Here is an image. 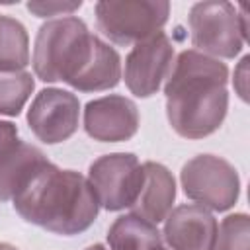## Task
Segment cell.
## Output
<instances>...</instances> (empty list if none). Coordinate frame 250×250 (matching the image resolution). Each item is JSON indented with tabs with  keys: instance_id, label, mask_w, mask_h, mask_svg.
<instances>
[{
	"instance_id": "cell-21",
	"label": "cell",
	"mask_w": 250,
	"mask_h": 250,
	"mask_svg": "<svg viewBox=\"0 0 250 250\" xmlns=\"http://www.w3.org/2000/svg\"><path fill=\"white\" fill-rule=\"evenodd\" d=\"M248 61L250 57H244L234 70V88L242 100H248Z\"/></svg>"
},
{
	"instance_id": "cell-5",
	"label": "cell",
	"mask_w": 250,
	"mask_h": 250,
	"mask_svg": "<svg viewBox=\"0 0 250 250\" xmlns=\"http://www.w3.org/2000/svg\"><path fill=\"white\" fill-rule=\"evenodd\" d=\"M191 43L197 53L207 57L232 59L242 49L246 35L242 33L236 8L225 0L197 2L189 10Z\"/></svg>"
},
{
	"instance_id": "cell-4",
	"label": "cell",
	"mask_w": 250,
	"mask_h": 250,
	"mask_svg": "<svg viewBox=\"0 0 250 250\" xmlns=\"http://www.w3.org/2000/svg\"><path fill=\"white\" fill-rule=\"evenodd\" d=\"M168 12L164 0H104L96 4V21L109 41L127 47L158 33Z\"/></svg>"
},
{
	"instance_id": "cell-2",
	"label": "cell",
	"mask_w": 250,
	"mask_h": 250,
	"mask_svg": "<svg viewBox=\"0 0 250 250\" xmlns=\"http://www.w3.org/2000/svg\"><path fill=\"white\" fill-rule=\"evenodd\" d=\"M14 209L31 225L72 236L86 230L98 217L100 203L92 186L74 170L47 162L12 199Z\"/></svg>"
},
{
	"instance_id": "cell-13",
	"label": "cell",
	"mask_w": 250,
	"mask_h": 250,
	"mask_svg": "<svg viewBox=\"0 0 250 250\" xmlns=\"http://www.w3.org/2000/svg\"><path fill=\"white\" fill-rule=\"evenodd\" d=\"M121 78V59L113 47L94 35L92 53L84 68L70 82L80 92H102L117 86Z\"/></svg>"
},
{
	"instance_id": "cell-15",
	"label": "cell",
	"mask_w": 250,
	"mask_h": 250,
	"mask_svg": "<svg viewBox=\"0 0 250 250\" xmlns=\"http://www.w3.org/2000/svg\"><path fill=\"white\" fill-rule=\"evenodd\" d=\"M107 242L111 250H164L156 225L133 213L119 217L109 227Z\"/></svg>"
},
{
	"instance_id": "cell-14",
	"label": "cell",
	"mask_w": 250,
	"mask_h": 250,
	"mask_svg": "<svg viewBox=\"0 0 250 250\" xmlns=\"http://www.w3.org/2000/svg\"><path fill=\"white\" fill-rule=\"evenodd\" d=\"M47 162L39 148L21 141L20 146L0 162V201L14 199Z\"/></svg>"
},
{
	"instance_id": "cell-19",
	"label": "cell",
	"mask_w": 250,
	"mask_h": 250,
	"mask_svg": "<svg viewBox=\"0 0 250 250\" xmlns=\"http://www.w3.org/2000/svg\"><path fill=\"white\" fill-rule=\"evenodd\" d=\"M80 8V2H29L27 10L39 18L47 16H70Z\"/></svg>"
},
{
	"instance_id": "cell-22",
	"label": "cell",
	"mask_w": 250,
	"mask_h": 250,
	"mask_svg": "<svg viewBox=\"0 0 250 250\" xmlns=\"http://www.w3.org/2000/svg\"><path fill=\"white\" fill-rule=\"evenodd\" d=\"M0 250H18V248L12 246V244H8V242H0Z\"/></svg>"
},
{
	"instance_id": "cell-3",
	"label": "cell",
	"mask_w": 250,
	"mask_h": 250,
	"mask_svg": "<svg viewBox=\"0 0 250 250\" xmlns=\"http://www.w3.org/2000/svg\"><path fill=\"white\" fill-rule=\"evenodd\" d=\"M92 43L94 35L74 16L43 23L33 45V70L37 78L70 84L88 62Z\"/></svg>"
},
{
	"instance_id": "cell-1",
	"label": "cell",
	"mask_w": 250,
	"mask_h": 250,
	"mask_svg": "<svg viewBox=\"0 0 250 250\" xmlns=\"http://www.w3.org/2000/svg\"><path fill=\"white\" fill-rule=\"evenodd\" d=\"M229 70L219 59L195 49L178 55L166 86V115L184 139H203L215 133L229 107Z\"/></svg>"
},
{
	"instance_id": "cell-11",
	"label": "cell",
	"mask_w": 250,
	"mask_h": 250,
	"mask_svg": "<svg viewBox=\"0 0 250 250\" xmlns=\"http://www.w3.org/2000/svg\"><path fill=\"white\" fill-rule=\"evenodd\" d=\"M164 221V238L172 250H213L219 225L205 207L180 205Z\"/></svg>"
},
{
	"instance_id": "cell-10",
	"label": "cell",
	"mask_w": 250,
	"mask_h": 250,
	"mask_svg": "<svg viewBox=\"0 0 250 250\" xmlns=\"http://www.w3.org/2000/svg\"><path fill=\"white\" fill-rule=\"evenodd\" d=\"M86 133L102 143H119L131 139L139 129V109L125 96H104L86 104Z\"/></svg>"
},
{
	"instance_id": "cell-18",
	"label": "cell",
	"mask_w": 250,
	"mask_h": 250,
	"mask_svg": "<svg viewBox=\"0 0 250 250\" xmlns=\"http://www.w3.org/2000/svg\"><path fill=\"white\" fill-rule=\"evenodd\" d=\"M213 250H250V221L244 213L223 219Z\"/></svg>"
},
{
	"instance_id": "cell-20",
	"label": "cell",
	"mask_w": 250,
	"mask_h": 250,
	"mask_svg": "<svg viewBox=\"0 0 250 250\" xmlns=\"http://www.w3.org/2000/svg\"><path fill=\"white\" fill-rule=\"evenodd\" d=\"M20 139H18V129L14 123L10 121H0V162H4L18 146H20Z\"/></svg>"
},
{
	"instance_id": "cell-8",
	"label": "cell",
	"mask_w": 250,
	"mask_h": 250,
	"mask_svg": "<svg viewBox=\"0 0 250 250\" xmlns=\"http://www.w3.org/2000/svg\"><path fill=\"white\" fill-rule=\"evenodd\" d=\"M174 61V45L164 31L137 43L125 59V84L137 98L152 96L168 78Z\"/></svg>"
},
{
	"instance_id": "cell-12",
	"label": "cell",
	"mask_w": 250,
	"mask_h": 250,
	"mask_svg": "<svg viewBox=\"0 0 250 250\" xmlns=\"http://www.w3.org/2000/svg\"><path fill=\"white\" fill-rule=\"evenodd\" d=\"M143 172V188L131 209L133 215H139L158 225L172 211V203L176 197V182L170 170L158 162H145Z\"/></svg>"
},
{
	"instance_id": "cell-9",
	"label": "cell",
	"mask_w": 250,
	"mask_h": 250,
	"mask_svg": "<svg viewBox=\"0 0 250 250\" xmlns=\"http://www.w3.org/2000/svg\"><path fill=\"white\" fill-rule=\"evenodd\" d=\"M78 98L61 88L41 90L27 111L29 129L39 141L47 145H57L72 137L78 129Z\"/></svg>"
},
{
	"instance_id": "cell-16",
	"label": "cell",
	"mask_w": 250,
	"mask_h": 250,
	"mask_svg": "<svg viewBox=\"0 0 250 250\" xmlns=\"http://www.w3.org/2000/svg\"><path fill=\"white\" fill-rule=\"evenodd\" d=\"M29 64V41L25 27L8 16H0V72H20Z\"/></svg>"
},
{
	"instance_id": "cell-23",
	"label": "cell",
	"mask_w": 250,
	"mask_h": 250,
	"mask_svg": "<svg viewBox=\"0 0 250 250\" xmlns=\"http://www.w3.org/2000/svg\"><path fill=\"white\" fill-rule=\"evenodd\" d=\"M86 250H105V248H104L102 244H92V246H88Z\"/></svg>"
},
{
	"instance_id": "cell-17",
	"label": "cell",
	"mask_w": 250,
	"mask_h": 250,
	"mask_svg": "<svg viewBox=\"0 0 250 250\" xmlns=\"http://www.w3.org/2000/svg\"><path fill=\"white\" fill-rule=\"evenodd\" d=\"M31 92L33 76L29 72H0V115H18Z\"/></svg>"
},
{
	"instance_id": "cell-6",
	"label": "cell",
	"mask_w": 250,
	"mask_h": 250,
	"mask_svg": "<svg viewBox=\"0 0 250 250\" xmlns=\"http://www.w3.org/2000/svg\"><path fill=\"white\" fill-rule=\"evenodd\" d=\"M180 180L184 193L189 199L215 211L230 209L240 189L234 166L213 154H199L186 162Z\"/></svg>"
},
{
	"instance_id": "cell-7",
	"label": "cell",
	"mask_w": 250,
	"mask_h": 250,
	"mask_svg": "<svg viewBox=\"0 0 250 250\" xmlns=\"http://www.w3.org/2000/svg\"><path fill=\"white\" fill-rule=\"evenodd\" d=\"M143 164L131 152L105 154L90 164L88 184L98 203L107 211L131 209L143 188Z\"/></svg>"
}]
</instances>
